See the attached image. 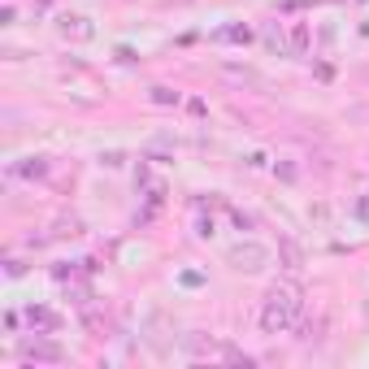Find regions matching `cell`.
<instances>
[{
  "mask_svg": "<svg viewBox=\"0 0 369 369\" xmlns=\"http://www.w3.org/2000/svg\"><path fill=\"white\" fill-rule=\"evenodd\" d=\"M231 261L239 265V269H261V261H265V248H256V244H248V248H239Z\"/></svg>",
  "mask_w": 369,
  "mask_h": 369,
  "instance_id": "obj_2",
  "label": "cell"
},
{
  "mask_svg": "<svg viewBox=\"0 0 369 369\" xmlns=\"http://www.w3.org/2000/svg\"><path fill=\"white\" fill-rule=\"evenodd\" d=\"M300 309H304L300 287L296 282H274V287H269V296H265V309H261V330L265 334L291 330L296 317H300Z\"/></svg>",
  "mask_w": 369,
  "mask_h": 369,
  "instance_id": "obj_1",
  "label": "cell"
}]
</instances>
